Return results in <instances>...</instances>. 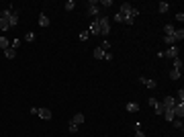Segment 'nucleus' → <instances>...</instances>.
I'll list each match as a JSON object with an SVG mask.
<instances>
[{
  "mask_svg": "<svg viewBox=\"0 0 184 137\" xmlns=\"http://www.w3.org/2000/svg\"><path fill=\"white\" fill-rule=\"evenodd\" d=\"M147 104H150V107H155V104H158V100H155V98H150V100H147Z\"/></svg>",
  "mask_w": 184,
  "mask_h": 137,
  "instance_id": "36",
  "label": "nucleus"
},
{
  "mask_svg": "<svg viewBox=\"0 0 184 137\" xmlns=\"http://www.w3.org/2000/svg\"><path fill=\"white\" fill-rule=\"evenodd\" d=\"M10 47V41H8V37H0V49L4 51V49H8Z\"/></svg>",
  "mask_w": 184,
  "mask_h": 137,
  "instance_id": "16",
  "label": "nucleus"
},
{
  "mask_svg": "<svg viewBox=\"0 0 184 137\" xmlns=\"http://www.w3.org/2000/svg\"><path fill=\"white\" fill-rule=\"evenodd\" d=\"M158 10H160L162 15H164V12H168V10H170V4H168V2H160V6H158Z\"/></svg>",
  "mask_w": 184,
  "mask_h": 137,
  "instance_id": "21",
  "label": "nucleus"
},
{
  "mask_svg": "<svg viewBox=\"0 0 184 137\" xmlns=\"http://www.w3.org/2000/svg\"><path fill=\"white\" fill-rule=\"evenodd\" d=\"M10 15H12V10H10V8H4L2 12H0V19H6V21H8Z\"/></svg>",
  "mask_w": 184,
  "mask_h": 137,
  "instance_id": "23",
  "label": "nucleus"
},
{
  "mask_svg": "<svg viewBox=\"0 0 184 137\" xmlns=\"http://www.w3.org/2000/svg\"><path fill=\"white\" fill-rule=\"evenodd\" d=\"M4 57H6V59H15V57H16V49H12V47L4 49Z\"/></svg>",
  "mask_w": 184,
  "mask_h": 137,
  "instance_id": "13",
  "label": "nucleus"
},
{
  "mask_svg": "<svg viewBox=\"0 0 184 137\" xmlns=\"http://www.w3.org/2000/svg\"><path fill=\"white\" fill-rule=\"evenodd\" d=\"M98 12H100V4H96L94 0H90V6H88V15H90V16H98Z\"/></svg>",
  "mask_w": 184,
  "mask_h": 137,
  "instance_id": "4",
  "label": "nucleus"
},
{
  "mask_svg": "<svg viewBox=\"0 0 184 137\" xmlns=\"http://www.w3.org/2000/svg\"><path fill=\"white\" fill-rule=\"evenodd\" d=\"M88 33H90V35H100V27H98V21L96 19H94V23H90Z\"/></svg>",
  "mask_w": 184,
  "mask_h": 137,
  "instance_id": "8",
  "label": "nucleus"
},
{
  "mask_svg": "<svg viewBox=\"0 0 184 137\" xmlns=\"http://www.w3.org/2000/svg\"><path fill=\"white\" fill-rule=\"evenodd\" d=\"M180 76H182V72H178V70H170V80H180Z\"/></svg>",
  "mask_w": 184,
  "mask_h": 137,
  "instance_id": "20",
  "label": "nucleus"
},
{
  "mask_svg": "<svg viewBox=\"0 0 184 137\" xmlns=\"http://www.w3.org/2000/svg\"><path fill=\"white\" fill-rule=\"evenodd\" d=\"M10 47H12V49H19L21 47V39H12V41H10Z\"/></svg>",
  "mask_w": 184,
  "mask_h": 137,
  "instance_id": "30",
  "label": "nucleus"
},
{
  "mask_svg": "<svg viewBox=\"0 0 184 137\" xmlns=\"http://www.w3.org/2000/svg\"><path fill=\"white\" fill-rule=\"evenodd\" d=\"M164 31H166V35H174V31H176V29H174V25H170V23H168Z\"/></svg>",
  "mask_w": 184,
  "mask_h": 137,
  "instance_id": "26",
  "label": "nucleus"
},
{
  "mask_svg": "<svg viewBox=\"0 0 184 137\" xmlns=\"http://www.w3.org/2000/svg\"><path fill=\"white\" fill-rule=\"evenodd\" d=\"M139 82H141V84H145L150 90L158 88V82H155V80H151V78H139Z\"/></svg>",
  "mask_w": 184,
  "mask_h": 137,
  "instance_id": "6",
  "label": "nucleus"
},
{
  "mask_svg": "<svg viewBox=\"0 0 184 137\" xmlns=\"http://www.w3.org/2000/svg\"><path fill=\"white\" fill-rule=\"evenodd\" d=\"M96 21H98V27H100V35L107 37L111 33V19L108 16H96Z\"/></svg>",
  "mask_w": 184,
  "mask_h": 137,
  "instance_id": "2",
  "label": "nucleus"
},
{
  "mask_svg": "<svg viewBox=\"0 0 184 137\" xmlns=\"http://www.w3.org/2000/svg\"><path fill=\"white\" fill-rule=\"evenodd\" d=\"M8 25L10 27H16V25H19V8L12 10V15L8 16Z\"/></svg>",
  "mask_w": 184,
  "mask_h": 137,
  "instance_id": "7",
  "label": "nucleus"
},
{
  "mask_svg": "<svg viewBox=\"0 0 184 137\" xmlns=\"http://www.w3.org/2000/svg\"><path fill=\"white\" fill-rule=\"evenodd\" d=\"M164 43H166V45H176V41H174V37H172V35H166V37H164Z\"/></svg>",
  "mask_w": 184,
  "mask_h": 137,
  "instance_id": "25",
  "label": "nucleus"
},
{
  "mask_svg": "<svg viewBox=\"0 0 184 137\" xmlns=\"http://www.w3.org/2000/svg\"><path fill=\"white\" fill-rule=\"evenodd\" d=\"M39 25H41V27H49V19H47V15H43V12L39 15Z\"/></svg>",
  "mask_w": 184,
  "mask_h": 137,
  "instance_id": "18",
  "label": "nucleus"
},
{
  "mask_svg": "<svg viewBox=\"0 0 184 137\" xmlns=\"http://www.w3.org/2000/svg\"><path fill=\"white\" fill-rule=\"evenodd\" d=\"M176 21H184V12H178V15H176Z\"/></svg>",
  "mask_w": 184,
  "mask_h": 137,
  "instance_id": "38",
  "label": "nucleus"
},
{
  "mask_svg": "<svg viewBox=\"0 0 184 137\" xmlns=\"http://www.w3.org/2000/svg\"><path fill=\"white\" fill-rule=\"evenodd\" d=\"M135 137H145V133L141 131V129H137V131H135Z\"/></svg>",
  "mask_w": 184,
  "mask_h": 137,
  "instance_id": "37",
  "label": "nucleus"
},
{
  "mask_svg": "<svg viewBox=\"0 0 184 137\" xmlns=\"http://www.w3.org/2000/svg\"><path fill=\"white\" fill-rule=\"evenodd\" d=\"M162 104H164V108H174L176 107V98L174 96H166Z\"/></svg>",
  "mask_w": 184,
  "mask_h": 137,
  "instance_id": "9",
  "label": "nucleus"
},
{
  "mask_svg": "<svg viewBox=\"0 0 184 137\" xmlns=\"http://www.w3.org/2000/svg\"><path fill=\"white\" fill-rule=\"evenodd\" d=\"M76 8V2H74V0H68V2H66V10H74Z\"/></svg>",
  "mask_w": 184,
  "mask_h": 137,
  "instance_id": "28",
  "label": "nucleus"
},
{
  "mask_svg": "<svg viewBox=\"0 0 184 137\" xmlns=\"http://www.w3.org/2000/svg\"><path fill=\"white\" fill-rule=\"evenodd\" d=\"M100 4V8H108V6H113V2L111 0H102V2H98Z\"/></svg>",
  "mask_w": 184,
  "mask_h": 137,
  "instance_id": "31",
  "label": "nucleus"
},
{
  "mask_svg": "<svg viewBox=\"0 0 184 137\" xmlns=\"http://www.w3.org/2000/svg\"><path fill=\"white\" fill-rule=\"evenodd\" d=\"M172 125H174L176 129H180V131H182V119H174V121H172Z\"/></svg>",
  "mask_w": 184,
  "mask_h": 137,
  "instance_id": "27",
  "label": "nucleus"
},
{
  "mask_svg": "<svg viewBox=\"0 0 184 137\" xmlns=\"http://www.w3.org/2000/svg\"><path fill=\"white\" fill-rule=\"evenodd\" d=\"M39 117H41V119H45V121H47V119H51V111H49V108H45V107H41V108H39Z\"/></svg>",
  "mask_w": 184,
  "mask_h": 137,
  "instance_id": "10",
  "label": "nucleus"
},
{
  "mask_svg": "<svg viewBox=\"0 0 184 137\" xmlns=\"http://www.w3.org/2000/svg\"><path fill=\"white\" fill-rule=\"evenodd\" d=\"M70 123H74V125H78V127H80V125L84 123V115H82V113H76V115L72 117V121H70Z\"/></svg>",
  "mask_w": 184,
  "mask_h": 137,
  "instance_id": "11",
  "label": "nucleus"
},
{
  "mask_svg": "<svg viewBox=\"0 0 184 137\" xmlns=\"http://www.w3.org/2000/svg\"><path fill=\"white\" fill-rule=\"evenodd\" d=\"M174 117H176V119H182V117H184V103H176V107H174Z\"/></svg>",
  "mask_w": 184,
  "mask_h": 137,
  "instance_id": "5",
  "label": "nucleus"
},
{
  "mask_svg": "<svg viewBox=\"0 0 184 137\" xmlns=\"http://www.w3.org/2000/svg\"><path fill=\"white\" fill-rule=\"evenodd\" d=\"M119 12L123 15V23H125V25H131L133 21H135V16H139V8L131 6L129 2H123L121 8H119Z\"/></svg>",
  "mask_w": 184,
  "mask_h": 137,
  "instance_id": "1",
  "label": "nucleus"
},
{
  "mask_svg": "<svg viewBox=\"0 0 184 137\" xmlns=\"http://www.w3.org/2000/svg\"><path fill=\"white\" fill-rule=\"evenodd\" d=\"M172 37H174V41L178 43V41H182V39H184V31H182V29H176Z\"/></svg>",
  "mask_w": 184,
  "mask_h": 137,
  "instance_id": "15",
  "label": "nucleus"
},
{
  "mask_svg": "<svg viewBox=\"0 0 184 137\" xmlns=\"http://www.w3.org/2000/svg\"><path fill=\"white\" fill-rule=\"evenodd\" d=\"M172 62H174V68H172V70H178V72H182V59H180V57H174Z\"/></svg>",
  "mask_w": 184,
  "mask_h": 137,
  "instance_id": "19",
  "label": "nucleus"
},
{
  "mask_svg": "<svg viewBox=\"0 0 184 137\" xmlns=\"http://www.w3.org/2000/svg\"><path fill=\"white\" fill-rule=\"evenodd\" d=\"M115 23H123V15H121V12H117V15H115Z\"/></svg>",
  "mask_w": 184,
  "mask_h": 137,
  "instance_id": "35",
  "label": "nucleus"
},
{
  "mask_svg": "<svg viewBox=\"0 0 184 137\" xmlns=\"http://www.w3.org/2000/svg\"><path fill=\"white\" fill-rule=\"evenodd\" d=\"M68 129H70V133H78V125H74V123H70Z\"/></svg>",
  "mask_w": 184,
  "mask_h": 137,
  "instance_id": "34",
  "label": "nucleus"
},
{
  "mask_svg": "<svg viewBox=\"0 0 184 137\" xmlns=\"http://www.w3.org/2000/svg\"><path fill=\"white\" fill-rule=\"evenodd\" d=\"M88 37H90V33H88V29H84V31H80V39L82 41H86Z\"/></svg>",
  "mask_w": 184,
  "mask_h": 137,
  "instance_id": "29",
  "label": "nucleus"
},
{
  "mask_svg": "<svg viewBox=\"0 0 184 137\" xmlns=\"http://www.w3.org/2000/svg\"><path fill=\"white\" fill-rule=\"evenodd\" d=\"M98 47H102L104 51H108V49H111V43H108V41H102V43L98 45Z\"/></svg>",
  "mask_w": 184,
  "mask_h": 137,
  "instance_id": "33",
  "label": "nucleus"
},
{
  "mask_svg": "<svg viewBox=\"0 0 184 137\" xmlns=\"http://www.w3.org/2000/svg\"><path fill=\"white\" fill-rule=\"evenodd\" d=\"M94 57H96V59H104V57H107V51H104L102 47H96V49H94Z\"/></svg>",
  "mask_w": 184,
  "mask_h": 137,
  "instance_id": "12",
  "label": "nucleus"
},
{
  "mask_svg": "<svg viewBox=\"0 0 184 137\" xmlns=\"http://www.w3.org/2000/svg\"><path fill=\"white\" fill-rule=\"evenodd\" d=\"M164 117H166V121H174V108H164Z\"/></svg>",
  "mask_w": 184,
  "mask_h": 137,
  "instance_id": "14",
  "label": "nucleus"
},
{
  "mask_svg": "<svg viewBox=\"0 0 184 137\" xmlns=\"http://www.w3.org/2000/svg\"><path fill=\"white\" fill-rule=\"evenodd\" d=\"M8 29H10L8 21H6V19H0V31H8Z\"/></svg>",
  "mask_w": 184,
  "mask_h": 137,
  "instance_id": "22",
  "label": "nucleus"
},
{
  "mask_svg": "<svg viewBox=\"0 0 184 137\" xmlns=\"http://www.w3.org/2000/svg\"><path fill=\"white\" fill-rule=\"evenodd\" d=\"M127 111H129V113H137V111H139V104L137 103H127Z\"/></svg>",
  "mask_w": 184,
  "mask_h": 137,
  "instance_id": "17",
  "label": "nucleus"
},
{
  "mask_svg": "<svg viewBox=\"0 0 184 137\" xmlns=\"http://www.w3.org/2000/svg\"><path fill=\"white\" fill-rule=\"evenodd\" d=\"M25 39H27V41H31V43H33V41L37 39V35H35V33H27V35H25Z\"/></svg>",
  "mask_w": 184,
  "mask_h": 137,
  "instance_id": "32",
  "label": "nucleus"
},
{
  "mask_svg": "<svg viewBox=\"0 0 184 137\" xmlns=\"http://www.w3.org/2000/svg\"><path fill=\"white\" fill-rule=\"evenodd\" d=\"M178 53H180V49H178V45H170L166 51H162V55L164 57H170V59H174V57H178Z\"/></svg>",
  "mask_w": 184,
  "mask_h": 137,
  "instance_id": "3",
  "label": "nucleus"
},
{
  "mask_svg": "<svg viewBox=\"0 0 184 137\" xmlns=\"http://www.w3.org/2000/svg\"><path fill=\"white\" fill-rule=\"evenodd\" d=\"M154 111H155V115H164V104L158 103V104L154 107Z\"/></svg>",
  "mask_w": 184,
  "mask_h": 137,
  "instance_id": "24",
  "label": "nucleus"
}]
</instances>
